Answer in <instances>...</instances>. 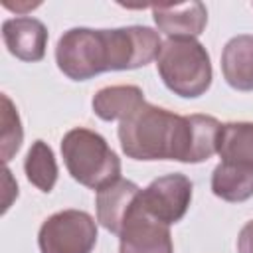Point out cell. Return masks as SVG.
I'll return each instance as SVG.
<instances>
[{
    "label": "cell",
    "instance_id": "obj_8",
    "mask_svg": "<svg viewBox=\"0 0 253 253\" xmlns=\"http://www.w3.org/2000/svg\"><path fill=\"white\" fill-rule=\"evenodd\" d=\"M2 40L14 57L28 63L42 61L47 47V28L32 16L8 18L2 24Z\"/></svg>",
    "mask_w": 253,
    "mask_h": 253
},
{
    "label": "cell",
    "instance_id": "obj_1",
    "mask_svg": "<svg viewBox=\"0 0 253 253\" xmlns=\"http://www.w3.org/2000/svg\"><path fill=\"white\" fill-rule=\"evenodd\" d=\"M221 123L210 115H176L142 103L119 123L123 152L132 160H178L198 164L217 152Z\"/></svg>",
    "mask_w": 253,
    "mask_h": 253
},
{
    "label": "cell",
    "instance_id": "obj_7",
    "mask_svg": "<svg viewBox=\"0 0 253 253\" xmlns=\"http://www.w3.org/2000/svg\"><path fill=\"white\" fill-rule=\"evenodd\" d=\"M117 237L119 253H174L170 225L152 217L142 208L140 196Z\"/></svg>",
    "mask_w": 253,
    "mask_h": 253
},
{
    "label": "cell",
    "instance_id": "obj_10",
    "mask_svg": "<svg viewBox=\"0 0 253 253\" xmlns=\"http://www.w3.org/2000/svg\"><path fill=\"white\" fill-rule=\"evenodd\" d=\"M156 28L168 38H198L208 24V10L202 2L152 6Z\"/></svg>",
    "mask_w": 253,
    "mask_h": 253
},
{
    "label": "cell",
    "instance_id": "obj_15",
    "mask_svg": "<svg viewBox=\"0 0 253 253\" xmlns=\"http://www.w3.org/2000/svg\"><path fill=\"white\" fill-rule=\"evenodd\" d=\"M24 172L26 178L42 192H51L57 182V162L53 156V150L47 142L36 140L24 160Z\"/></svg>",
    "mask_w": 253,
    "mask_h": 253
},
{
    "label": "cell",
    "instance_id": "obj_11",
    "mask_svg": "<svg viewBox=\"0 0 253 253\" xmlns=\"http://www.w3.org/2000/svg\"><path fill=\"white\" fill-rule=\"evenodd\" d=\"M221 73L229 87L253 91V36L239 34L231 38L221 51Z\"/></svg>",
    "mask_w": 253,
    "mask_h": 253
},
{
    "label": "cell",
    "instance_id": "obj_5",
    "mask_svg": "<svg viewBox=\"0 0 253 253\" xmlns=\"http://www.w3.org/2000/svg\"><path fill=\"white\" fill-rule=\"evenodd\" d=\"M97 243V223L81 210H63L49 215L38 233L42 253H91Z\"/></svg>",
    "mask_w": 253,
    "mask_h": 253
},
{
    "label": "cell",
    "instance_id": "obj_2",
    "mask_svg": "<svg viewBox=\"0 0 253 253\" xmlns=\"http://www.w3.org/2000/svg\"><path fill=\"white\" fill-rule=\"evenodd\" d=\"M162 42L148 26L115 30L71 28L55 45V63L73 81H87L105 71L138 69L154 61Z\"/></svg>",
    "mask_w": 253,
    "mask_h": 253
},
{
    "label": "cell",
    "instance_id": "obj_3",
    "mask_svg": "<svg viewBox=\"0 0 253 253\" xmlns=\"http://www.w3.org/2000/svg\"><path fill=\"white\" fill-rule=\"evenodd\" d=\"M164 85L178 97H202L211 85V61L206 47L194 38H168L156 57Z\"/></svg>",
    "mask_w": 253,
    "mask_h": 253
},
{
    "label": "cell",
    "instance_id": "obj_9",
    "mask_svg": "<svg viewBox=\"0 0 253 253\" xmlns=\"http://www.w3.org/2000/svg\"><path fill=\"white\" fill-rule=\"evenodd\" d=\"M140 196V188L125 178H119L105 188L97 190V221L111 233L119 235L126 215L134 208Z\"/></svg>",
    "mask_w": 253,
    "mask_h": 253
},
{
    "label": "cell",
    "instance_id": "obj_17",
    "mask_svg": "<svg viewBox=\"0 0 253 253\" xmlns=\"http://www.w3.org/2000/svg\"><path fill=\"white\" fill-rule=\"evenodd\" d=\"M237 251L239 253H253V219L247 221L237 237Z\"/></svg>",
    "mask_w": 253,
    "mask_h": 253
},
{
    "label": "cell",
    "instance_id": "obj_13",
    "mask_svg": "<svg viewBox=\"0 0 253 253\" xmlns=\"http://www.w3.org/2000/svg\"><path fill=\"white\" fill-rule=\"evenodd\" d=\"M211 192L225 202H245L253 196V168L219 162L211 172Z\"/></svg>",
    "mask_w": 253,
    "mask_h": 253
},
{
    "label": "cell",
    "instance_id": "obj_14",
    "mask_svg": "<svg viewBox=\"0 0 253 253\" xmlns=\"http://www.w3.org/2000/svg\"><path fill=\"white\" fill-rule=\"evenodd\" d=\"M221 162L253 168V123H225L217 134Z\"/></svg>",
    "mask_w": 253,
    "mask_h": 253
},
{
    "label": "cell",
    "instance_id": "obj_16",
    "mask_svg": "<svg viewBox=\"0 0 253 253\" xmlns=\"http://www.w3.org/2000/svg\"><path fill=\"white\" fill-rule=\"evenodd\" d=\"M22 138H24V130H22L20 115L14 103L10 101V97L2 95V160L4 164H8L12 156L20 150Z\"/></svg>",
    "mask_w": 253,
    "mask_h": 253
},
{
    "label": "cell",
    "instance_id": "obj_4",
    "mask_svg": "<svg viewBox=\"0 0 253 253\" xmlns=\"http://www.w3.org/2000/svg\"><path fill=\"white\" fill-rule=\"evenodd\" d=\"M61 156L71 178L91 190L121 178V158L95 130L83 126L67 130L61 138Z\"/></svg>",
    "mask_w": 253,
    "mask_h": 253
},
{
    "label": "cell",
    "instance_id": "obj_12",
    "mask_svg": "<svg viewBox=\"0 0 253 253\" xmlns=\"http://www.w3.org/2000/svg\"><path fill=\"white\" fill-rule=\"evenodd\" d=\"M144 101V93L136 85H111L95 93L91 105L99 119L103 121H123Z\"/></svg>",
    "mask_w": 253,
    "mask_h": 253
},
{
    "label": "cell",
    "instance_id": "obj_6",
    "mask_svg": "<svg viewBox=\"0 0 253 253\" xmlns=\"http://www.w3.org/2000/svg\"><path fill=\"white\" fill-rule=\"evenodd\" d=\"M192 188L194 186L188 176L180 172L166 174L152 180L140 192V202L152 217L172 225L186 215L192 202Z\"/></svg>",
    "mask_w": 253,
    "mask_h": 253
}]
</instances>
